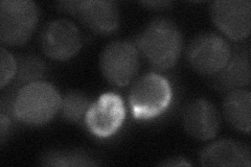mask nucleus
Listing matches in <instances>:
<instances>
[{
  "instance_id": "19",
  "label": "nucleus",
  "mask_w": 251,
  "mask_h": 167,
  "mask_svg": "<svg viewBox=\"0 0 251 167\" xmlns=\"http://www.w3.org/2000/svg\"><path fill=\"white\" fill-rule=\"evenodd\" d=\"M12 119L4 114H0V138L1 142L4 141L6 135L10 132Z\"/></svg>"
},
{
  "instance_id": "12",
  "label": "nucleus",
  "mask_w": 251,
  "mask_h": 167,
  "mask_svg": "<svg viewBox=\"0 0 251 167\" xmlns=\"http://www.w3.org/2000/svg\"><path fill=\"white\" fill-rule=\"evenodd\" d=\"M203 166H244L251 165L250 149L243 143L223 139L204 147L199 155Z\"/></svg>"
},
{
  "instance_id": "9",
  "label": "nucleus",
  "mask_w": 251,
  "mask_h": 167,
  "mask_svg": "<svg viewBox=\"0 0 251 167\" xmlns=\"http://www.w3.org/2000/svg\"><path fill=\"white\" fill-rule=\"evenodd\" d=\"M126 118L123 98L115 93H104L94 102L85 116L89 132L99 138H108L120 130Z\"/></svg>"
},
{
  "instance_id": "3",
  "label": "nucleus",
  "mask_w": 251,
  "mask_h": 167,
  "mask_svg": "<svg viewBox=\"0 0 251 167\" xmlns=\"http://www.w3.org/2000/svg\"><path fill=\"white\" fill-rule=\"evenodd\" d=\"M173 92L168 79L154 72L138 77L129 94L132 115L136 119H151L161 115L172 101Z\"/></svg>"
},
{
  "instance_id": "6",
  "label": "nucleus",
  "mask_w": 251,
  "mask_h": 167,
  "mask_svg": "<svg viewBox=\"0 0 251 167\" xmlns=\"http://www.w3.org/2000/svg\"><path fill=\"white\" fill-rule=\"evenodd\" d=\"M58 6L60 11L74 16L84 25L100 35L112 34L120 26V11L114 1H61Z\"/></svg>"
},
{
  "instance_id": "2",
  "label": "nucleus",
  "mask_w": 251,
  "mask_h": 167,
  "mask_svg": "<svg viewBox=\"0 0 251 167\" xmlns=\"http://www.w3.org/2000/svg\"><path fill=\"white\" fill-rule=\"evenodd\" d=\"M61 96L54 87L43 81L21 87L16 93L13 114L15 119L28 125H43L56 116Z\"/></svg>"
},
{
  "instance_id": "16",
  "label": "nucleus",
  "mask_w": 251,
  "mask_h": 167,
  "mask_svg": "<svg viewBox=\"0 0 251 167\" xmlns=\"http://www.w3.org/2000/svg\"><path fill=\"white\" fill-rule=\"evenodd\" d=\"M17 73L15 77L16 83H18V88L31 83L40 82L45 74L44 62L36 55H23L17 61Z\"/></svg>"
},
{
  "instance_id": "14",
  "label": "nucleus",
  "mask_w": 251,
  "mask_h": 167,
  "mask_svg": "<svg viewBox=\"0 0 251 167\" xmlns=\"http://www.w3.org/2000/svg\"><path fill=\"white\" fill-rule=\"evenodd\" d=\"M251 93L245 89L228 91L223 101V113L233 128L241 132H250Z\"/></svg>"
},
{
  "instance_id": "5",
  "label": "nucleus",
  "mask_w": 251,
  "mask_h": 167,
  "mask_svg": "<svg viewBox=\"0 0 251 167\" xmlns=\"http://www.w3.org/2000/svg\"><path fill=\"white\" fill-rule=\"evenodd\" d=\"M232 54L230 44L216 33L195 37L186 49V59L199 73L215 75L221 71Z\"/></svg>"
},
{
  "instance_id": "4",
  "label": "nucleus",
  "mask_w": 251,
  "mask_h": 167,
  "mask_svg": "<svg viewBox=\"0 0 251 167\" xmlns=\"http://www.w3.org/2000/svg\"><path fill=\"white\" fill-rule=\"evenodd\" d=\"M39 9L29 0H2L0 2V41L3 45L20 46L33 35Z\"/></svg>"
},
{
  "instance_id": "21",
  "label": "nucleus",
  "mask_w": 251,
  "mask_h": 167,
  "mask_svg": "<svg viewBox=\"0 0 251 167\" xmlns=\"http://www.w3.org/2000/svg\"><path fill=\"white\" fill-rule=\"evenodd\" d=\"M143 5H146L148 7H152V9H163V7L171 5L170 1H147L141 2Z\"/></svg>"
},
{
  "instance_id": "10",
  "label": "nucleus",
  "mask_w": 251,
  "mask_h": 167,
  "mask_svg": "<svg viewBox=\"0 0 251 167\" xmlns=\"http://www.w3.org/2000/svg\"><path fill=\"white\" fill-rule=\"evenodd\" d=\"M211 19L222 33L233 41L246 39L251 29L249 0H219L210 6Z\"/></svg>"
},
{
  "instance_id": "8",
  "label": "nucleus",
  "mask_w": 251,
  "mask_h": 167,
  "mask_svg": "<svg viewBox=\"0 0 251 167\" xmlns=\"http://www.w3.org/2000/svg\"><path fill=\"white\" fill-rule=\"evenodd\" d=\"M40 45L43 52L51 60H70L82 47L81 31L67 19L50 21L41 31Z\"/></svg>"
},
{
  "instance_id": "17",
  "label": "nucleus",
  "mask_w": 251,
  "mask_h": 167,
  "mask_svg": "<svg viewBox=\"0 0 251 167\" xmlns=\"http://www.w3.org/2000/svg\"><path fill=\"white\" fill-rule=\"evenodd\" d=\"M91 106L86 94L77 91L68 92L61 100L60 111L62 116L70 122H78L85 119Z\"/></svg>"
},
{
  "instance_id": "18",
  "label": "nucleus",
  "mask_w": 251,
  "mask_h": 167,
  "mask_svg": "<svg viewBox=\"0 0 251 167\" xmlns=\"http://www.w3.org/2000/svg\"><path fill=\"white\" fill-rule=\"evenodd\" d=\"M17 61L5 48L0 49V87L3 89L17 73Z\"/></svg>"
},
{
  "instance_id": "15",
  "label": "nucleus",
  "mask_w": 251,
  "mask_h": 167,
  "mask_svg": "<svg viewBox=\"0 0 251 167\" xmlns=\"http://www.w3.org/2000/svg\"><path fill=\"white\" fill-rule=\"evenodd\" d=\"M45 166H94L100 163L89 154L81 150H53L41 158Z\"/></svg>"
},
{
  "instance_id": "20",
  "label": "nucleus",
  "mask_w": 251,
  "mask_h": 167,
  "mask_svg": "<svg viewBox=\"0 0 251 167\" xmlns=\"http://www.w3.org/2000/svg\"><path fill=\"white\" fill-rule=\"evenodd\" d=\"M161 166H191V163H188L183 158H172L167 159L166 161L160 163Z\"/></svg>"
},
{
  "instance_id": "1",
  "label": "nucleus",
  "mask_w": 251,
  "mask_h": 167,
  "mask_svg": "<svg viewBox=\"0 0 251 167\" xmlns=\"http://www.w3.org/2000/svg\"><path fill=\"white\" fill-rule=\"evenodd\" d=\"M137 45L152 66L160 70L172 68L182 51L181 31L168 19L152 21L141 33Z\"/></svg>"
},
{
  "instance_id": "13",
  "label": "nucleus",
  "mask_w": 251,
  "mask_h": 167,
  "mask_svg": "<svg viewBox=\"0 0 251 167\" xmlns=\"http://www.w3.org/2000/svg\"><path fill=\"white\" fill-rule=\"evenodd\" d=\"M251 77L249 52L243 50L231 54L224 68L214 77V84L222 91L244 89L249 86Z\"/></svg>"
},
{
  "instance_id": "11",
  "label": "nucleus",
  "mask_w": 251,
  "mask_h": 167,
  "mask_svg": "<svg viewBox=\"0 0 251 167\" xmlns=\"http://www.w3.org/2000/svg\"><path fill=\"white\" fill-rule=\"evenodd\" d=\"M183 126L190 136L207 141L217 136L220 128L219 113L213 102L199 98L188 103L184 109Z\"/></svg>"
},
{
  "instance_id": "7",
  "label": "nucleus",
  "mask_w": 251,
  "mask_h": 167,
  "mask_svg": "<svg viewBox=\"0 0 251 167\" xmlns=\"http://www.w3.org/2000/svg\"><path fill=\"white\" fill-rule=\"evenodd\" d=\"M100 67L110 84L117 87L129 85L139 68L136 46L128 41H113L108 44L101 51Z\"/></svg>"
}]
</instances>
